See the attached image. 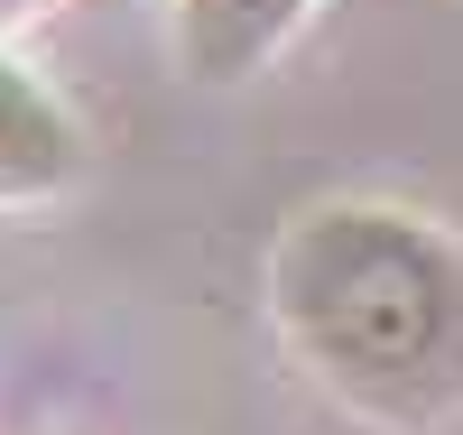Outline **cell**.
<instances>
[{"label":"cell","mask_w":463,"mask_h":435,"mask_svg":"<svg viewBox=\"0 0 463 435\" xmlns=\"http://www.w3.org/2000/svg\"><path fill=\"white\" fill-rule=\"evenodd\" d=\"M269 306L316 389L371 426L463 408V241L408 204H306L269 251Z\"/></svg>","instance_id":"obj_1"},{"label":"cell","mask_w":463,"mask_h":435,"mask_svg":"<svg viewBox=\"0 0 463 435\" xmlns=\"http://www.w3.org/2000/svg\"><path fill=\"white\" fill-rule=\"evenodd\" d=\"M316 0H176V47H185V74L204 84H241L269 56L306 28Z\"/></svg>","instance_id":"obj_2"},{"label":"cell","mask_w":463,"mask_h":435,"mask_svg":"<svg viewBox=\"0 0 463 435\" xmlns=\"http://www.w3.org/2000/svg\"><path fill=\"white\" fill-rule=\"evenodd\" d=\"M74 157H84V148H74L65 111L0 56V194H56L74 176Z\"/></svg>","instance_id":"obj_3"}]
</instances>
